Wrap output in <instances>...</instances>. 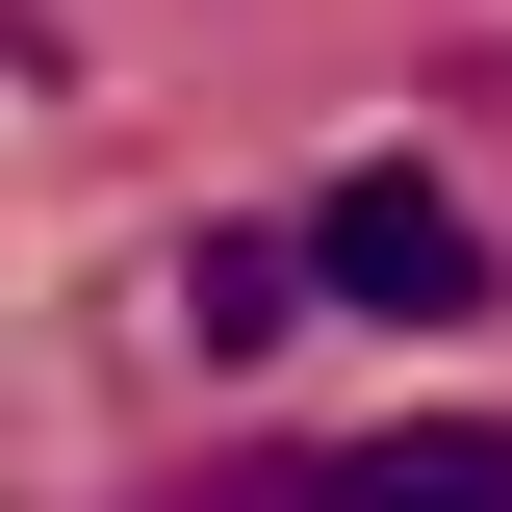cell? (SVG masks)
<instances>
[{"instance_id":"3","label":"cell","mask_w":512,"mask_h":512,"mask_svg":"<svg viewBox=\"0 0 512 512\" xmlns=\"http://www.w3.org/2000/svg\"><path fill=\"white\" fill-rule=\"evenodd\" d=\"M180 333L205 359H282V333H308V231H205L180 256Z\"/></svg>"},{"instance_id":"2","label":"cell","mask_w":512,"mask_h":512,"mask_svg":"<svg viewBox=\"0 0 512 512\" xmlns=\"http://www.w3.org/2000/svg\"><path fill=\"white\" fill-rule=\"evenodd\" d=\"M180 512H512V410H410L359 461H256V487H180Z\"/></svg>"},{"instance_id":"1","label":"cell","mask_w":512,"mask_h":512,"mask_svg":"<svg viewBox=\"0 0 512 512\" xmlns=\"http://www.w3.org/2000/svg\"><path fill=\"white\" fill-rule=\"evenodd\" d=\"M308 308H410V333H436V308H487V205H461V180H410V154H359V180L308 205Z\"/></svg>"}]
</instances>
